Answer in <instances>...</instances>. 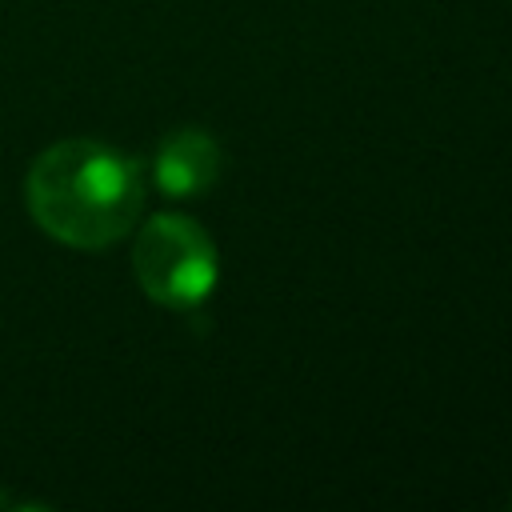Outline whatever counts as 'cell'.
Wrapping results in <instances>:
<instances>
[{"mask_svg":"<svg viewBox=\"0 0 512 512\" xmlns=\"http://www.w3.org/2000/svg\"><path fill=\"white\" fill-rule=\"evenodd\" d=\"M132 272L148 300L172 312H196L220 280V256L212 236L196 220L160 212L136 236Z\"/></svg>","mask_w":512,"mask_h":512,"instance_id":"7a4b0ae2","label":"cell"},{"mask_svg":"<svg viewBox=\"0 0 512 512\" xmlns=\"http://www.w3.org/2000/svg\"><path fill=\"white\" fill-rule=\"evenodd\" d=\"M224 172V152L204 128H176L160 140L152 156L156 188L172 200L204 196Z\"/></svg>","mask_w":512,"mask_h":512,"instance_id":"3957f363","label":"cell"},{"mask_svg":"<svg viewBox=\"0 0 512 512\" xmlns=\"http://www.w3.org/2000/svg\"><path fill=\"white\" fill-rule=\"evenodd\" d=\"M508 504H512V500H508Z\"/></svg>","mask_w":512,"mask_h":512,"instance_id":"5b68a950","label":"cell"},{"mask_svg":"<svg viewBox=\"0 0 512 512\" xmlns=\"http://www.w3.org/2000/svg\"><path fill=\"white\" fill-rule=\"evenodd\" d=\"M32 220L68 248H108L124 240L144 208L140 164L100 140H60L44 148L24 180Z\"/></svg>","mask_w":512,"mask_h":512,"instance_id":"6da1fadb","label":"cell"},{"mask_svg":"<svg viewBox=\"0 0 512 512\" xmlns=\"http://www.w3.org/2000/svg\"><path fill=\"white\" fill-rule=\"evenodd\" d=\"M0 508H12V500H8V496H4V492H0Z\"/></svg>","mask_w":512,"mask_h":512,"instance_id":"277c9868","label":"cell"}]
</instances>
